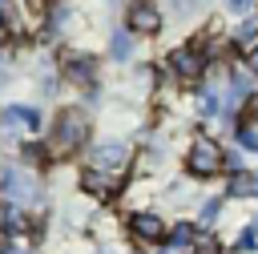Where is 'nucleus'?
Here are the masks:
<instances>
[{
	"mask_svg": "<svg viewBox=\"0 0 258 254\" xmlns=\"http://www.w3.org/2000/svg\"><path fill=\"white\" fill-rule=\"evenodd\" d=\"M85 133H89L85 113H81V109H64V113L56 117V125H52V141H48V149H52V153H73V149L85 141Z\"/></svg>",
	"mask_w": 258,
	"mask_h": 254,
	"instance_id": "1",
	"label": "nucleus"
},
{
	"mask_svg": "<svg viewBox=\"0 0 258 254\" xmlns=\"http://www.w3.org/2000/svg\"><path fill=\"white\" fill-rule=\"evenodd\" d=\"M222 149L210 141V137H194V149H189V169L198 173V177H214L218 169H222Z\"/></svg>",
	"mask_w": 258,
	"mask_h": 254,
	"instance_id": "2",
	"label": "nucleus"
},
{
	"mask_svg": "<svg viewBox=\"0 0 258 254\" xmlns=\"http://www.w3.org/2000/svg\"><path fill=\"white\" fill-rule=\"evenodd\" d=\"M125 165H129V149H125V145H117V141H109V145H101V149L93 153V169H101V173L121 177V173H125Z\"/></svg>",
	"mask_w": 258,
	"mask_h": 254,
	"instance_id": "3",
	"label": "nucleus"
},
{
	"mask_svg": "<svg viewBox=\"0 0 258 254\" xmlns=\"http://www.w3.org/2000/svg\"><path fill=\"white\" fill-rule=\"evenodd\" d=\"M4 194H8L12 202H32L40 189H36V177H28V173H20V169H4Z\"/></svg>",
	"mask_w": 258,
	"mask_h": 254,
	"instance_id": "4",
	"label": "nucleus"
},
{
	"mask_svg": "<svg viewBox=\"0 0 258 254\" xmlns=\"http://www.w3.org/2000/svg\"><path fill=\"white\" fill-rule=\"evenodd\" d=\"M169 65H173V73H177V77H185V81H194V77L202 73V65H206V56H202V48H177V52L169 56Z\"/></svg>",
	"mask_w": 258,
	"mask_h": 254,
	"instance_id": "5",
	"label": "nucleus"
},
{
	"mask_svg": "<svg viewBox=\"0 0 258 254\" xmlns=\"http://www.w3.org/2000/svg\"><path fill=\"white\" fill-rule=\"evenodd\" d=\"M129 230H133L141 242H157V238L165 234V222H161L157 214H133V218H129Z\"/></svg>",
	"mask_w": 258,
	"mask_h": 254,
	"instance_id": "6",
	"label": "nucleus"
},
{
	"mask_svg": "<svg viewBox=\"0 0 258 254\" xmlns=\"http://www.w3.org/2000/svg\"><path fill=\"white\" fill-rule=\"evenodd\" d=\"M161 24V16H157V8L149 4V0H137L133 8H129V28H137V32H153Z\"/></svg>",
	"mask_w": 258,
	"mask_h": 254,
	"instance_id": "7",
	"label": "nucleus"
},
{
	"mask_svg": "<svg viewBox=\"0 0 258 254\" xmlns=\"http://www.w3.org/2000/svg\"><path fill=\"white\" fill-rule=\"evenodd\" d=\"M117 181H121V177H113V173L85 169V189H89V194H97V198H109V194L117 189Z\"/></svg>",
	"mask_w": 258,
	"mask_h": 254,
	"instance_id": "8",
	"label": "nucleus"
},
{
	"mask_svg": "<svg viewBox=\"0 0 258 254\" xmlns=\"http://www.w3.org/2000/svg\"><path fill=\"white\" fill-rule=\"evenodd\" d=\"M64 73L81 85H93V60L89 56H64Z\"/></svg>",
	"mask_w": 258,
	"mask_h": 254,
	"instance_id": "9",
	"label": "nucleus"
},
{
	"mask_svg": "<svg viewBox=\"0 0 258 254\" xmlns=\"http://www.w3.org/2000/svg\"><path fill=\"white\" fill-rule=\"evenodd\" d=\"M0 121H4L8 129H20V125H32V129H36V113H32V109H20V105L4 109V113H0Z\"/></svg>",
	"mask_w": 258,
	"mask_h": 254,
	"instance_id": "10",
	"label": "nucleus"
},
{
	"mask_svg": "<svg viewBox=\"0 0 258 254\" xmlns=\"http://www.w3.org/2000/svg\"><path fill=\"white\" fill-rule=\"evenodd\" d=\"M230 194H258V173H254V177L238 173V177L230 181Z\"/></svg>",
	"mask_w": 258,
	"mask_h": 254,
	"instance_id": "11",
	"label": "nucleus"
},
{
	"mask_svg": "<svg viewBox=\"0 0 258 254\" xmlns=\"http://www.w3.org/2000/svg\"><path fill=\"white\" fill-rule=\"evenodd\" d=\"M4 230H8V234H20V230H24V214H20L16 206L4 210Z\"/></svg>",
	"mask_w": 258,
	"mask_h": 254,
	"instance_id": "12",
	"label": "nucleus"
},
{
	"mask_svg": "<svg viewBox=\"0 0 258 254\" xmlns=\"http://www.w3.org/2000/svg\"><path fill=\"white\" fill-rule=\"evenodd\" d=\"M169 238H173V246H189V242H194V226H177Z\"/></svg>",
	"mask_w": 258,
	"mask_h": 254,
	"instance_id": "13",
	"label": "nucleus"
},
{
	"mask_svg": "<svg viewBox=\"0 0 258 254\" xmlns=\"http://www.w3.org/2000/svg\"><path fill=\"white\" fill-rule=\"evenodd\" d=\"M125 52H129V36L117 32V36H113V56H125Z\"/></svg>",
	"mask_w": 258,
	"mask_h": 254,
	"instance_id": "14",
	"label": "nucleus"
},
{
	"mask_svg": "<svg viewBox=\"0 0 258 254\" xmlns=\"http://www.w3.org/2000/svg\"><path fill=\"white\" fill-rule=\"evenodd\" d=\"M254 242H258V222H254V226H250V230L242 234V242H238V246H242V250H250Z\"/></svg>",
	"mask_w": 258,
	"mask_h": 254,
	"instance_id": "15",
	"label": "nucleus"
},
{
	"mask_svg": "<svg viewBox=\"0 0 258 254\" xmlns=\"http://www.w3.org/2000/svg\"><path fill=\"white\" fill-rule=\"evenodd\" d=\"M254 117H258V93H254V97L246 101V109H242V121H254Z\"/></svg>",
	"mask_w": 258,
	"mask_h": 254,
	"instance_id": "16",
	"label": "nucleus"
},
{
	"mask_svg": "<svg viewBox=\"0 0 258 254\" xmlns=\"http://www.w3.org/2000/svg\"><path fill=\"white\" fill-rule=\"evenodd\" d=\"M194 254H218V242H210V238H202V242H198V250H194Z\"/></svg>",
	"mask_w": 258,
	"mask_h": 254,
	"instance_id": "17",
	"label": "nucleus"
},
{
	"mask_svg": "<svg viewBox=\"0 0 258 254\" xmlns=\"http://www.w3.org/2000/svg\"><path fill=\"white\" fill-rule=\"evenodd\" d=\"M218 210H222V202H206V210H202V218H206V222H210V218H214V214H218Z\"/></svg>",
	"mask_w": 258,
	"mask_h": 254,
	"instance_id": "18",
	"label": "nucleus"
},
{
	"mask_svg": "<svg viewBox=\"0 0 258 254\" xmlns=\"http://www.w3.org/2000/svg\"><path fill=\"white\" fill-rule=\"evenodd\" d=\"M242 145H250V149H254V145H258V133H254V129H242Z\"/></svg>",
	"mask_w": 258,
	"mask_h": 254,
	"instance_id": "19",
	"label": "nucleus"
},
{
	"mask_svg": "<svg viewBox=\"0 0 258 254\" xmlns=\"http://www.w3.org/2000/svg\"><path fill=\"white\" fill-rule=\"evenodd\" d=\"M230 8L234 12H250V0H230Z\"/></svg>",
	"mask_w": 258,
	"mask_h": 254,
	"instance_id": "20",
	"label": "nucleus"
},
{
	"mask_svg": "<svg viewBox=\"0 0 258 254\" xmlns=\"http://www.w3.org/2000/svg\"><path fill=\"white\" fill-rule=\"evenodd\" d=\"M250 69H258V44L250 48Z\"/></svg>",
	"mask_w": 258,
	"mask_h": 254,
	"instance_id": "21",
	"label": "nucleus"
},
{
	"mask_svg": "<svg viewBox=\"0 0 258 254\" xmlns=\"http://www.w3.org/2000/svg\"><path fill=\"white\" fill-rule=\"evenodd\" d=\"M0 254H24V250H0Z\"/></svg>",
	"mask_w": 258,
	"mask_h": 254,
	"instance_id": "22",
	"label": "nucleus"
},
{
	"mask_svg": "<svg viewBox=\"0 0 258 254\" xmlns=\"http://www.w3.org/2000/svg\"><path fill=\"white\" fill-rule=\"evenodd\" d=\"M0 8H4V0H0Z\"/></svg>",
	"mask_w": 258,
	"mask_h": 254,
	"instance_id": "23",
	"label": "nucleus"
}]
</instances>
